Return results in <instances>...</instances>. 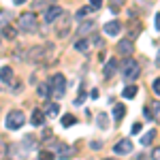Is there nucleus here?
Here are the masks:
<instances>
[{
	"mask_svg": "<svg viewBox=\"0 0 160 160\" xmlns=\"http://www.w3.org/2000/svg\"><path fill=\"white\" fill-rule=\"evenodd\" d=\"M56 154H58L60 158H73V156H75V152H73L71 148H68V145H64V143H62V145H58Z\"/></svg>",
	"mask_w": 160,
	"mask_h": 160,
	"instance_id": "2eb2a0df",
	"label": "nucleus"
},
{
	"mask_svg": "<svg viewBox=\"0 0 160 160\" xmlns=\"http://www.w3.org/2000/svg\"><path fill=\"white\" fill-rule=\"evenodd\" d=\"M13 2H15V4H24L26 0H13Z\"/></svg>",
	"mask_w": 160,
	"mask_h": 160,
	"instance_id": "79ce46f5",
	"label": "nucleus"
},
{
	"mask_svg": "<svg viewBox=\"0 0 160 160\" xmlns=\"http://www.w3.org/2000/svg\"><path fill=\"white\" fill-rule=\"evenodd\" d=\"M139 73H141L139 62H135V60H124L122 62V75H124V79H126V81L137 79V77H139Z\"/></svg>",
	"mask_w": 160,
	"mask_h": 160,
	"instance_id": "20e7f679",
	"label": "nucleus"
},
{
	"mask_svg": "<svg viewBox=\"0 0 160 160\" xmlns=\"http://www.w3.org/2000/svg\"><path fill=\"white\" fill-rule=\"evenodd\" d=\"M0 79L4 83H11L13 81V68L11 66H0Z\"/></svg>",
	"mask_w": 160,
	"mask_h": 160,
	"instance_id": "ddd939ff",
	"label": "nucleus"
},
{
	"mask_svg": "<svg viewBox=\"0 0 160 160\" xmlns=\"http://www.w3.org/2000/svg\"><path fill=\"white\" fill-rule=\"evenodd\" d=\"M107 160H113V158H107Z\"/></svg>",
	"mask_w": 160,
	"mask_h": 160,
	"instance_id": "37998d69",
	"label": "nucleus"
},
{
	"mask_svg": "<svg viewBox=\"0 0 160 160\" xmlns=\"http://www.w3.org/2000/svg\"><path fill=\"white\" fill-rule=\"evenodd\" d=\"M152 156H154V160H160V148L154 149V152H152Z\"/></svg>",
	"mask_w": 160,
	"mask_h": 160,
	"instance_id": "4c0bfd02",
	"label": "nucleus"
},
{
	"mask_svg": "<svg viewBox=\"0 0 160 160\" xmlns=\"http://www.w3.org/2000/svg\"><path fill=\"white\" fill-rule=\"evenodd\" d=\"M24 145H26L24 149H34V139H32V137H26V139H24Z\"/></svg>",
	"mask_w": 160,
	"mask_h": 160,
	"instance_id": "c85d7f7f",
	"label": "nucleus"
},
{
	"mask_svg": "<svg viewBox=\"0 0 160 160\" xmlns=\"http://www.w3.org/2000/svg\"><path fill=\"white\" fill-rule=\"evenodd\" d=\"M75 49L81 51V53H88V51H90V41H88V38H77V43H75Z\"/></svg>",
	"mask_w": 160,
	"mask_h": 160,
	"instance_id": "f3484780",
	"label": "nucleus"
},
{
	"mask_svg": "<svg viewBox=\"0 0 160 160\" xmlns=\"http://www.w3.org/2000/svg\"><path fill=\"white\" fill-rule=\"evenodd\" d=\"M11 22V11H0V28Z\"/></svg>",
	"mask_w": 160,
	"mask_h": 160,
	"instance_id": "393cba45",
	"label": "nucleus"
},
{
	"mask_svg": "<svg viewBox=\"0 0 160 160\" xmlns=\"http://www.w3.org/2000/svg\"><path fill=\"white\" fill-rule=\"evenodd\" d=\"M90 7H92V9H96V11H98L100 7H102V0H90Z\"/></svg>",
	"mask_w": 160,
	"mask_h": 160,
	"instance_id": "7c9ffc66",
	"label": "nucleus"
},
{
	"mask_svg": "<svg viewBox=\"0 0 160 160\" xmlns=\"http://www.w3.org/2000/svg\"><path fill=\"white\" fill-rule=\"evenodd\" d=\"M49 88H51V94L56 96V98H62L64 96V92H66V79H64V75H53L49 79Z\"/></svg>",
	"mask_w": 160,
	"mask_h": 160,
	"instance_id": "7ed1b4c3",
	"label": "nucleus"
},
{
	"mask_svg": "<svg viewBox=\"0 0 160 160\" xmlns=\"http://www.w3.org/2000/svg\"><path fill=\"white\" fill-rule=\"evenodd\" d=\"M92 30H94V22H90V19H88V22H81V24H79V28H77L79 37H86V34H90V32H92Z\"/></svg>",
	"mask_w": 160,
	"mask_h": 160,
	"instance_id": "9b49d317",
	"label": "nucleus"
},
{
	"mask_svg": "<svg viewBox=\"0 0 160 160\" xmlns=\"http://www.w3.org/2000/svg\"><path fill=\"white\" fill-rule=\"evenodd\" d=\"M2 37L7 38V41H13V38L17 37V28H13L11 24H7V26H2Z\"/></svg>",
	"mask_w": 160,
	"mask_h": 160,
	"instance_id": "4468645a",
	"label": "nucleus"
},
{
	"mask_svg": "<svg viewBox=\"0 0 160 160\" xmlns=\"http://www.w3.org/2000/svg\"><path fill=\"white\" fill-rule=\"evenodd\" d=\"M51 51V43H45V45H37L32 49L26 51V62H41L47 53Z\"/></svg>",
	"mask_w": 160,
	"mask_h": 160,
	"instance_id": "f03ea898",
	"label": "nucleus"
},
{
	"mask_svg": "<svg viewBox=\"0 0 160 160\" xmlns=\"http://www.w3.org/2000/svg\"><path fill=\"white\" fill-rule=\"evenodd\" d=\"M96 126H98L100 130H107V126H109V115H107V113H98V115H96Z\"/></svg>",
	"mask_w": 160,
	"mask_h": 160,
	"instance_id": "a211bd4d",
	"label": "nucleus"
},
{
	"mask_svg": "<svg viewBox=\"0 0 160 160\" xmlns=\"http://www.w3.org/2000/svg\"><path fill=\"white\" fill-rule=\"evenodd\" d=\"M88 13H92V7H81L79 11L75 13V17H77V19H83V17H86Z\"/></svg>",
	"mask_w": 160,
	"mask_h": 160,
	"instance_id": "bb28decb",
	"label": "nucleus"
},
{
	"mask_svg": "<svg viewBox=\"0 0 160 160\" xmlns=\"http://www.w3.org/2000/svg\"><path fill=\"white\" fill-rule=\"evenodd\" d=\"M49 94H51L49 83H41V86H38V96H41V98H49Z\"/></svg>",
	"mask_w": 160,
	"mask_h": 160,
	"instance_id": "aec40b11",
	"label": "nucleus"
},
{
	"mask_svg": "<svg viewBox=\"0 0 160 160\" xmlns=\"http://www.w3.org/2000/svg\"><path fill=\"white\" fill-rule=\"evenodd\" d=\"M132 141L130 139H122V141H118L115 145H113V154H118V156H126V154H130L132 152Z\"/></svg>",
	"mask_w": 160,
	"mask_h": 160,
	"instance_id": "423d86ee",
	"label": "nucleus"
},
{
	"mask_svg": "<svg viewBox=\"0 0 160 160\" xmlns=\"http://www.w3.org/2000/svg\"><path fill=\"white\" fill-rule=\"evenodd\" d=\"M38 160H53V154L51 152H41L38 154Z\"/></svg>",
	"mask_w": 160,
	"mask_h": 160,
	"instance_id": "c756f323",
	"label": "nucleus"
},
{
	"mask_svg": "<svg viewBox=\"0 0 160 160\" xmlns=\"http://www.w3.org/2000/svg\"><path fill=\"white\" fill-rule=\"evenodd\" d=\"M62 9L60 7H56V4H51V7H47L45 9V13H43V19H45V24H51V22H56L58 17H62Z\"/></svg>",
	"mask_w": 160,
	"mask_h": 160,
	"instance_id": "0eeeda50",
	"label": "nucleus"
},
{
	"mask_svg": "<svg viewBox=\"0 0 160 160\" xmlns=\"http://www.w3.org/2000/svg\"><path fill=\"white\" fill-rule=\"evenodd\" d=\"M56 0H34L32 2V9L34 11H41V9H47V7H51Z\"/></svg>",
	"mask_w": 160,
	"mask_h": 160,
	"instance_id": "6ab92c4d",
	"label": "nucleus"
},
{
	"mask_svg": "<svg viewBox=\"0 0 160 160\" xmlns=\"http://www.w3.org/2000/svg\"><path fill=\"white\" fill-rule=\"evenodd\" d=\"M30 122H32V126H43L45 124V113L41 109H34L32 115H30Z\"/></svg>",
	"mask_w": 160,
	"mask_h": 160,
	"instance_id": "9d476101",
	"label": "nucleus"
},
{
	"mask_svg": "<svg viewBox=\"0 0 160 160\" xmlns=\"http://www.w3.org/2000/svg\"><path fill=\"white\" fill-rule=\"evenodd\" d=\"M154 26H156V30H160V13H156V17H154Z\"/></svg>",
	"mask_w": 160,
	"mask_h": 160,
	"instance_id": "e433bc0d",
	"label": "nucleus"
},
{
	"mask_svg": "<svg viewBox=\"0 0 160 160\" xmlns=\"http://www.w3.org/2000/svg\"><path fill=\"white\" fill-rule=\"evenodd\" d=\"M17 28L22 30V32H28V34H32V32H37L38 28V19H37V13H24V15H19V19H17Z\"/></svg>",
	"mask_w": 160,
	"mask_h": 160,
	"instance_id": "f257e3e1",
	"label": "nucleus"
},
{
	"mask_svg": "<svg viewBox=\"0 0 160 160\" xmlns=\"http://www.w3.org/2000/svg\"><path fill=\"white\" fill-rule=\"evenodd\" d=\"M130 132H132V135H139V132H141V124H139V122L132 124V130H130Z\"/></svg>",
	"mask_w": 160,
	"mask_h": 160,
	"instance_id": "72a5a7b5",
	"label": "nucleus"
},
{
	"mask_svg": "<svg viewBox=\"0 0 160 160\" xmlns=\"http://www.w3.org/2000/svg\"><path fill=\"white\" fill-rule=\"evenodd\" d=\"M143 115H145V118H148V120H152V111H149L148 107H145V109H143Z\"/></svg>",
	"mask_w": 160,
	"mask_h": 160,
	"instance_id": "ea45409f",
	"label": "nucleus"
},
{
	"mask_svg": "<svg viewBox=\"0 0 160 160\" xmlns=\"http://www.w3.org/2000/svg\"><path fill=\"white\" fill-rule=\"evenodd\" d=\"M154 92L160 96V77H156V79H154Z\"/></svg>",
	"mask_w": 160,
	"mask_h": 160,
	"instance_id": "473e14b6",
	"label": "nucleus"
},
{
	"mask_svg": "<svg viewBox=\"0 0 160 160\" xmlns=\"http://www.w3.org/2000/svg\"><path fill=\"white\" fill-rule=\"evenodd\" d=\"M149 111H154L152 113V120H156V122H160V102L156 100V102H152V109Z\"/></svg>",
	"mask_w": 160,
	"mask_h": 160,
	"instance_id": "5701e85b",
	"label": "nucleus"
},
{
	"mask_svg": "<svg viewBox=\"0 0 160 160\" xmlns=\"http://www.w3.org/2000/svg\"><path fill=\"white\" fill-rule=\"evenodd\" d=\"M90 148H92V149H100V148H102V141H92Z\"/></svg>",
	"mask_w": 160,
	"mask_h": 160,
	"instance_id": "f704fd0d",
	"label": "nucleus"
},
{
	"mask_svg": "<svg viewBox=\"0 0 160 160\" xmlns=\"http://www.w3.org/2000/svg\"><path fill=\"white\" fill-rule=\"evenodd\" d=\"M132 49H135L132 38H124V41H120V43H118V53H120V56H130V53H132Z\"/></svg>",
	"mask_w": 160,
	"mask_h": 160,
	"instance_id": "6e6552de",
	"label": "nucleus"
},
{
	"mask_svg": "<svg viewBox=\"0 0 160 160\" xmlns=\"http://www.w3.org/2000/svg\"><path fill=\"white\" fill-rule=\"evenodd\" d=\"M154 137H156V132H154V130H149L148 135H143V137H141V145H149V143L154 141Z\"/></svg>",
	"mask_w": 160,
	"mask_h": 160,
	"instance_id": "a878e982",
	"label": "nucleus"
},
{
	"mask_svg": "<svg viewBox=\"0 0 160 160\" xmlns=\"http://www.w3.org/2000/svg\"><path fill=\"white\" fill-rule=\"evenodd\" d=\"M120 30H122V24H120L118 19H113V22H109V24H105V34H109V37H118Z\"/></svg>",
	"mask_w": 160,
	"mask_h": 160,
	"instance_id": "1a4fd4ad",
	"label": "nucleus"
},
{
	"mask_svg": "<svg viewBox=\"0 0 160 160\" xmlns=\"http://www.w3.org/2000/svg\"><path fill=\"white\" fill-rule=\"evenodd\" d=\"M156 64L160 66V49H158V56H156Z\"/></svg>",
	"mask_w": 160,
	"mask_h": 160,
	"instance_id": "a19ab883",
	"label": "nucleus"
},
{
	"mask_svg": "<svg viewBox=\"0 0 160 160\" xmlns=\"http://www.w3.org/2000/svg\"><path fill=\"white\" fill-rule=\"evenodd\" d=\"M92 43L98 45V47H102V38H100V37H92Z\"/></svg>",
	"mask_w": 160,
	"mask_h": 160,
	"instance_id": "c9c22d12",
	"label": "nucleus"
},
{
	"mask_svg": "<svg viewBox=\"0 0 160 160\" xmlns=\"http://www.w3.org/2000/svg\"><path fill=\"white\" fill-rule=\"evenodd\" d=\"M58 113H60V107H58V105H49V107H47V115H49V118H56Z\"/></svg>",
	"mask_w": 160,
	"mask_h": 160,
	"instance_id": "cd10ccee",
	"label": "nucleus"
},
{
	"mask_svg": "<svg viewBox=\"0 0 160 160\" xmlns=\"http://www.w3.org/2000/svg\"><path fill=\"white\" fill-rule=\"evenodd\" d=\"M137 92H139V88H137V86H128V88L122 92V96H124V98H135Z\"/></svg>",
	"mask_w": 160,
	"mask_h": 160,
	"instance_id": "412c9836",
	"label": "nucleus"
},
{
	"mask_svg": "<svg viewBox=\"0 0 160 160\" xmlns=\"http://www.w3.org/2000/svg\"><path fill=\"white\" fill-rule=\"evenodd\" d=\"M62 17H64V24H60V28H58V37H66L68 32H71V26H68V15H64L62 13Z\"/></svg>",
	"mask_w": 160,
	"mask_h": 160,
	"instance_id": "dca6fc26",
	"label": "nucleus"
},
{
	"mask_svg": "<svg viewBox=\"0 0 160 160\" xmlns=\"http://www.w3.org/2000/svg\"><path fill=\"white\" fill-rule=\"evenodd\" d=\"M24 122H26V115L22 113V111H11L9 115H7V128L9 130H19L22 126H24Z\"/></svg>",
	"mask_w": 160,
	"mask_h": 160,
	"instance_id": "39448f33",
	"label": "nucleus"
},
{
	"mask_svg": "<svg viewBox=\"0 0 160 160\" xmlns=\"http://www.w3.org/2000/svg\"><path fill=\"white\" fill-rule=\"evenodd\" d=\"M75 122H77V118H75L73 113H66V115L62 118V126H66V128H68V126H73Z\"/></svg>",
	"mask_w": 160,
	"mask_h": 160,
	"instance_id": "b1692460",
	"label": "nucleus"
},
{
	"mask_svg": "<svg viewBox=\"0 0 160 160\" xmlns=\"http://www.w3.org/2000/svg\"><path fill=\"white\" fill-rule=\"evenodd\" d=\"M90 98H94V100L98 98V90H96V88H94V90H92V92H90Z\"/></svg>",
	"mask_w": 160,
	"mask_h": 160,
	"instance_id": "58836bf2",
	"label": "nucleus"
},
{
	"mask_svg": "<svg viewBox=\"0 0 160 160\" xmlns=\"http://www.w3.org/2000/svg\"><path fill=\"white\" fill-rule=\"evenodd\" d=\"M124 113H126V107H124V105H115V107H113V118H115L118 122L124 118Z\"/></svg>",
	"mask_w": 160,
	"mask_h": 160,
	"instance_id": "4be33fe9",
	"label": "nucleus"
},
{
	"mask_svg": "<svg viewBox=\"0 0 160 160\" xmlns=\"http://www.w3.org/2000/svg\"><path fill=\"white\" fill-rule=\"evenodd\" d=\"M115 71H118V60L111 58V60L105 64V71H102V73H105V79H111V75L115 73Z\"/></svg>",
	"mask_w": 160,
	"mask_h": 160,
	"instance_id": "f8f14e48",
	"label": "nucleus"
},
{
	"mask_svg": "<svg viewBox=\"0 0 160 160\" xmlns=\"http://www.w3.org/2000/svg\"><path fill=\"white\" fill-rule=\"evenodd\" d=\"M126 0H111V9H120Z\"/></svg>",
	"mask_w": 160,
	"mask_h": 160,
	"instance_id": "2f4dec72",
	"label": "nucleus"
}]
</instances>
